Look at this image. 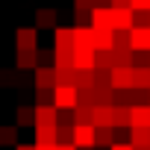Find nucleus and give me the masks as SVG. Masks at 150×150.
I'll return each instance as SVG.
<instances>
[{"label": "nucleus", "instance_id": "1", "mask_svg": "<svg viewBox=\"0 0 150 150\" xmlns=\"http://www.w3.org/2000/svg\"><path fill=\"white\" fill-rule=\"evenodd\" d=\"M53 106L56 109H65V112L77 109L80 106V88L77 86H56L53 88Z\"/></svg>", "mask_w": 150, "mask_h": 150}, {"label": "nucleus", "instance_id": "2", "mask_svg": "<svg viewBox=\"0 0 150 150\" xmlns=\"http://www.w3.org/2000/svg\"><path fill=\"white\" fill-rule=\"evenodd\" d=\"M74 144H77L80 150H91V147H97V127H94V124L74 127Z\"/></svg>", "mask_w": 150, "mask_h": 150}, {"label": "nucleus", "instance_id": "3", "mask_svg": "<svg viewBox=\"0 0 150 150\" xmlns=\"http://www.w3.org/2000/svg\"><path fill=\"white\" fill-rule=\"evenodd\" d=\"M15 50H38V30L35 27H18L15 30Z\"/></svg>", "mask_w": 150, "mask_h": 150}, {"label": "nucleus", "instance_id": "4", "mask_svg": "<svg viewBox=\"0 0 150 150\" xmlns=\"http://www.w3.org/2000/svg\"><path fill=\"white\" fill-rule=\"evenodd\" d=\"M74 68L77 71H94L97 68V50L94 47H74Z\"/></svg>", "mask_w": 150, "mask_h": 150}, {"label": "nucleus", "instance_id": "5", "mask_svg": "<svg viewBox=\"0 0 150 150\" xmlns=\"http://www.w3.org/2000/svg\"><path fill=\"white\" fill-rule=\"evenodd\" d=\"M129 44L135 53H150V27H132L129 30Z\"/></svg>", "mask_w": 150, "mask_h": 150}, {"label": "nucleus", "instance_id": "6", "mask_svg": "<svg viewBox=\"0 0 150 150\" xmlns=\"http://www.w3.org/2000/svg\"><path fill=\"white\" fill-rule=\"evenodd\" d=\"M74 27H56L53 30V50H74Z\"/></svg>", "mask_w": 150, "mask_h": 150}, {"label": "nucleus", "instance_id": "7", "mask_svg": "<svg viewBox=\"0 0 150 150\" xmlns=\"http://www.w3.org/2000/svg\"><path fill=\"white\" fill-rule=\"evenodd\" d=\"M91 27H94V30H115L112 6H97V9H91Z\"/></svg>", "mask_w": 150, "mask_h": 150}, {"label": "nucleus", "instance_id": "8", "mask_svg": "<svg viewBox=\"0 0 150 150\" xmlns=\"http://www.w3.org/2000/svg\"><path fill=\"white\" fill-rule=\"evenodd\" d=\"M35 127H59V109L50 106H35Z\"/></svg>", "mask_w": 150, "mask_h": 150}, {"label": "nucleus", "instance_id": "9", "mask_svg": "<svg viewBox=\"0 0 150 150\" xmlns=\"http://www.w3.org/2000/svg\"><path fill=\"white\" fill-rule=\"evenodd\" d=\"M56 21H59L56 9H50V6L35 9V30H56V27H59Z\"/></svg>", "mask_w": 150, "mask_h": 150}, {"label": "nucleus", "instance_id": "10", "mask_svg": "<svg viewBox=\"0 0 150 150\" xmlns=\"http://www.w3.org/2000/svg\"><path fill=\"white\" fill-rule=\"evenodd\" d=\"M35 88H56V68H47V65H38L35 68Z\"/></svg>", "mask_w": 150, "mask_h": 150}, {"label": "nucleus", "instance_id": "11", "mask_svg": "<svg viewBox=\"0 0 150 150\" xmlns=\"http://www.w3.org/2000/svg\"><path fill=\"white\" fill-rule=\"evenodd\" d=\"M18 71H35L38 68V50H15Z\"/></svg>", "mask_w": 150, "mask_h": 150}, {"label": "nucleus", "instance_id": "12", "mask_svg": "<svg viewBox=\"0 0 150 150\" xmlns=\"http://www.w3.org/2000/svg\"><path fill=\"white\" fill-rule=\"evenodd\" d=\"M112 88L115 91L132 88V68H112Z\"/></svg>", "mask_w": 150, "mask_h": 150}, {"label": "nucleus", "instance_id": "13", "mask_svg": "<svg viewBox=\"0 0 150 150\" xmlns=\"http://www.w3.org/2000/svg\"><path fill=\"white\" fill-rule=\"evenodd\" d=\"M112 21H115V30H132L135 27V12L132 9H112Z\"/></svg>", "mask_w": 150, "mask_h": 150}, {"label": "nucleus", "instance_id": "14", "mask_svg": "<svg viewBox=\"0 0 150 150\" xmlns=\"http://www.w3.org/2000/svg\"><path fill=\"white\" fill-rule=\"evenodd\" d=\"M132 88L150 91V65H135L132 68Z\"/></svg>", "mask_w": 150, "mask_h": 150}, {"label": "nucleus", "instance_id": "15", "mask_svg": "<svg viewBox=\"0 0 150 150\" xmlns=\"http://www.w3.org/2000/svg\"><path fill=\"white\" fill-rule=\"evenodd\" d=\"M56 68V86H77V68L74 65H53Z\"/></svg>", "mask_w": 150, "mask_h": 150}, {"label": "nucleus", "instance_id": "16", "mask_svg": "<svg viewBox=\"0 0 150 150\" xmlns=\"http://www.w3.org/2000/svg\"><path fill=\"white\" fill-rule=\"evenodd\" d=\"M94 127H115V106H94Z\"/></svg>", "mask_w": 150, "mask_h": 150}, {"label": "nucleus", "instance_id": "17", "mask_svg": "<svg viewBox=\"0 0 150 150\" xmlns=\"http://www.w3.org/2000/svg\"><path fill=\"white\" fill-rule=\"evenodd\" d=\"M115 47V30H94V50H112Z\"/></svg>", "mask_w": 150, "mask_h": 150}, {"label": "nucleus", "instance_id": "18", "mask_svg": "<svg viewBox=\"0 0 150 150\" xmlns=\"http://www.w3.org/2000/svg\"><path fill=\"white\" fill-rule=\"evenodd\" d=\"M129 144L132 147H150V127H129Z\"/></svg>", "mask_w": 150, "mask_h": 150}, {"label": "nucleus", "instance_id": "19", "mask_svg": "<svg viewBox=\"0 0 150 150\" xmlns=\"http://www.w3.org/2000/svg\"><path fill=\"white\" fill-rule=\"evenodd\" d=\"M77 47H94V27H74Z\"/></svg>", "mask_w": 150, "mask_h": 150}, {"label": "nucleus", "instance_id": "20", "mask_svg": "<svg viewBox=\"0 0 150 150\" xmlns=\"http://www.w3.org/2000/svg\"><path fill=\"white\" fill-rule=\"evenodd\" d=\"M35 144H59L56 127H35Z\"/></svg>", "mask_w": 150, "mask_h": 150}, {"label": "nucleus", "instance_id": "21", "mask_svg": "<svg viewBox=\"0 0 150 150\" xmlns=\"http://www.w3.org/2000/svg\"><path fill=\"white\" fill-rule=\"evenodd\" d=\"M112 59H115V68H132V65H135V53H132V50L112 47Z\"/></svg>", "mask_w": 150, "mask_h": 150}, {"label": "nucleus", "instance_id": "22", "mask_svg": "<svg viewBox=\"0 0 150 150\" xmlns=\"http://www.w3.org/2000/svg\"><path fill=\"white\" fill-rule=\"evenodd\" d=\"M15 121H18V127H35V106H18Z\"/></svg>", "mask_w": 150, "mask_h": 150}, {"label": "nucleus", "instance_id": "23", "mask_svg": "<svg viewBox=\"0 0 150 150\" xmlns=\"http://www.w3.org/2000/svg\"><path fill=\"white\" fill-rule=\"evenodd\" d=\"M83 124H94V106H77L74 109V127H83Z\"/></svg>", "mask_w": 150, "mask_h": 150}, {"label": "nucleus", "instance_id": "24", "mask_svg": "<svg viewBox=\"0 0 150 150\" xmlns=\"http://www.w3.org/2000/svg\"><path fill=\"white\" fill-rule=\"evenodd\" d=\"M132 127H150V103L132 106Z\"/></svg>", "mask_w": 150, "mask_h": 150}, {"label": "nucleus", "instance_id": "25", "mask_svg": "<svg viewBox=\"0 0 150 150\" xmlns=\"http://www.w3.org/2000/svg\"><path fill=\"white\" fill-rule=\"evenodd\" d=\"M115 127H97V147H115Z\"/></svg>", "mask_w": 150, "mask_h": 150}, {"label": "nucleus", "instance_id": "26", "mask_svg": "<svg viewBox=\"0 0 150 150\" xmlns=\"http://www.w3.org/2000/svg\"><path fill=\"white\" fill-rule=\"evenodd\" d=\"M0 147H18V127H0Z\"/></svg>", "mask_w": 150, "mask_h": 150}, {"label": "nucleus", "instance_id": "27", "mask_svg": "<svg viewBox=\"0 0 150 150\" xmlns=\"http://www.w3.org/2000/svg\"><path fill=\"white\" fill-rule=\"evenodd\" d=\"M77 88L80 91L94 88V71H77Z\"/></svg>", "mask_w": 150, "mask_h": 150}, {"label": "nucleus", "instance_id": "28", "mask_svg": "<svg viewBox=\"0 0 150 150\" xmlns=\"http://www.w3.org/2000/svg\"><path fill=\"white\" fill-rule=\"evenodd\" d=\"M97 68H103V71H112V68H115L112 50H97Z\"/></svg>", "mask_w": 150, "mask_h": 150}, {"label": "nucleus", "instance_id": "29", "mask_svg": "<svg viewBox=\"0 0 150 150\" xmlns=\"http://www.w3.org/2000/svg\"><path fill=\"white\" fill-rule=\"evenodd\" d=\"M59 144H74V124H59Z\"/></svg>", "mask_w": 150, "mask_h": 150}, {"label": "nucleus", "instance_id": "30", "mask_svg": "<svg viewBox=\"0 0 150 150\" xmlns=\"http://www.w3.org/2000/svg\"><path fill=\"white\" fill-rule=\"evenodd\" d=\"M115 47L132 50V44H129V30H115Z\"/></svg>", "mask_w": 150, "mask_h": 150}, {"label": "nucleus", "instance_id": "31", "mask_svg": "<svg viewBox=\"0 0 150 150\" xmlns=\"http://www.w3.org/2000/svg\"><path fill=\"white\" fill-rule=\"evenodd\" d=\"M53 103V91L50 88H35V106H50Z\"/></svg>", "mask_w": 150, "mask_h": 150}, {"label": "nucleus", "instance_id": "32", "mask_svg": "<svg viewBox=\"0 0 150 150\" xmlns=\"http://www.w3.org/2000/svg\"><path fill=\"white\" fill-rule=\"evenodd\" d=\"M74 21H77V27H91V12L88 9H74Z\"/></svg>", "mask_w": 150, "mask_h": 150}, {"label": "nucleus", "instance_id": "33", "mask_svg": "<svg viewBox=\"0 0 150 150\" xmlns=\"http://www.w3.org/2000/svg\"><path fill=\"white\" fill-rule=\"evenodd\" d=\"M135 27H150V12H135Z\"/></svg>", "mask_w": 150, "mask_h": 150}, {"label": "nucleus", "instance_id": "34", "mask_svg": "<svg viewBox=\"0 0 150 150\" xmlns=\"http://www.w3.org/2000/svg\"><path fill=\"white\" fill-rule=\"evenodd\" d=\"M15 83V74L12 71H0V86H12Z\"/></svg>", "mask_w": 150, "mask_h": 150}, {"label": "nucleus", "instance_id": "35", "mask_svg": "<svg viewBox=\"0 0 150 150\" xmlns=\"http://www.w3.org/2000/svg\"><path fill=\"white\" fill-rule=\"evenodd\" d=\"M112 9H132V0H109Z\"/></svg>", "mask_w": 150, "mask_h": 150}, {"label": "nucleus", "instance_id": "36", "mask_svg": "<svg viewBox=\"0 0 150 150\" xmlns=\"http://www.w3.org/2000/svg\"><path fill=\"white\" fill-rule=\"evenodd\" d=\"M132 9L135 12H150V0H132Z\"/></svg>", "mask_w": 150, "mask_h": 150}, {"label": "nucleus", "instance_id": "37", "mask_svg": "<svg viewBox=\"0 0 150 150\" xmlns=\"http://www.w3.org/2000/svg\"><path fill=\"white\" fill-rule=\"evenodd\" d=\"M109 150H135V147H132V144H121V141H118V144H115V147H109Z\"/></svg>", "mask_w": 150, "mask_h": 150}, {"label": "nucleus", "instance_id": "38", "mask_svg": "<svg viewBox=\"0 0 150 150\" xmlns=\"http://www.w3.org/2000/svg\"><path fill=\"white\" fill-rule=\"evenodd\" d=\"M56 150H80L77 144H56Z\"/></svg>", "mask_w": 150, "mask_h": 150}, {"label": "nucleus", "instance_id": "39", "mask_svg": "<svg viewBox=\"0 0 150 150\" xmlns=\"http://www.w3.org/2000/svg\"><path fill=\"white\" fill-rule=\"evenodd\" d=\"M35 150H56V144H35Z\"/></svg>", "mask_w": 150, "mask_h": 150}, {"label": "nucleus", "instance_id": "40", "mask_svg": "<svg viewBox=\"0 0 150 150\" xmlns=\"http://www.w3.org/2000/svg\"><path fill=\"white\" fill-rule=\"evenodd\" d=\"M15 150H35V144H18Z\"/></svg>", "mask_w": 150, "mask_h": 150}, {"label": "nucleus", "instance_id": "41", "mask_svg": "<svg viewBox=\"0 0 150 150\" xmlns=\"http://www.w3.org/2000/svg\"><path fill=\"white\" fill-rule=\"evenodd\" d=\"M135 150H150V147H135Z\"/></svg>", "mask_w": 150, "mask_h": 150}, {"label": "nucleus", "instance_id": "42", "mask_svg": "<svg viewBox=\"0 0 150 150\" xmlns=\"http://www.w3.org/2000/svg\"><path fill=\"white\" fill-rule=\"evenodd\" d=\"M147 103H150V91H147Z\"/></svg>", "mask_w": 150, "mask_h": 150}, {"label": "nucleus", "instance_id": "43", "mask_svg": "<svg viewBox=\"0 0 150 150\" xmlns=\"http://www.w3.org/2000/svg\"><path fill=\"white\" fill-rule=\"evenodd\" d=\"M147 65H150V62H147Z\"/></svg>", "mask_w": 150, "mask_h": 150}]
</instances>
